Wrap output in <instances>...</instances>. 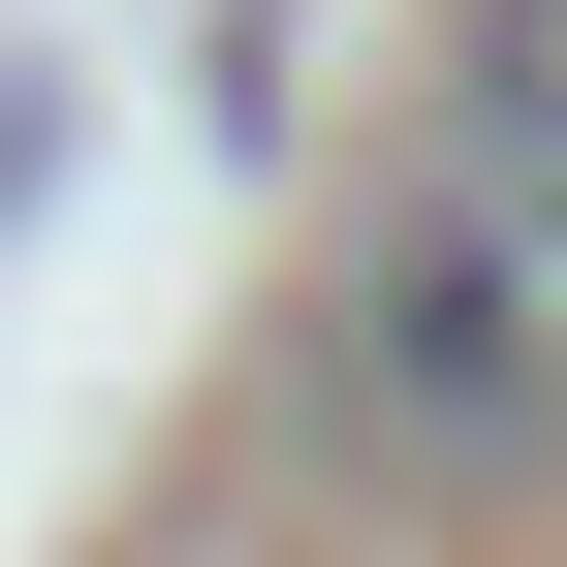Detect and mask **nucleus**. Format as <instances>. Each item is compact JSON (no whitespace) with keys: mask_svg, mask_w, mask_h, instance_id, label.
<instances>
[{"mask_svg":"<svg viewBox=\"0 0 567 567\" xmlns=\"http://www.w3.org/2000/svg\"><path fill=\"white\" fill-rule=\"evenodd\" d=\"M410 126H442L473 189H567V0H473V32H442V95H410Z\"/></svg>","mask_w":567,"mask_h":567,"instance_id":"1","label":"nucleus"}]
</instances>
